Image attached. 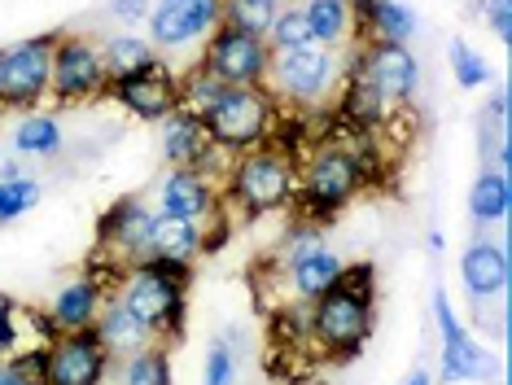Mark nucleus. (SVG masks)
I'll list each match as a JSON object with an SVG mask.
<instances>
[{
  "label": "nucleus",
  "instance_id": "1",
  "mask_svg": "<svg viewBox=\"0 0 512 385\" xmlns=\"http://www.w3.org/2000/svg\"><path fill=\"white\" fill-rule=\"evenodd\" d=\"M372 298H377V272H372V263L346 267L316 298V311H311L316 342H324L333 355H355L368 342V329H372Z\"/></svg>",
  "mask_w": 512,
  "mask_h": 385
},
{
  "label": "nucleus",
  "instance_id": "2",
  "mask_svg": "<svg viewBox=\"0 0 512 385\" xmlns=\"http://www.w3.org/2000/svg\"><path fill=\"white\" fill-rule=\"evenodd\" d=\"M184 285H189V267H171L158 259L136 263L132 285L123 289V307L145 324L149 333L184 329Z\"/></svg>",
  "mask_w": 512,
  "mask_h": 385
},
{
  "label": "nucleus",
  "instance_id": "3",
  "mask_svg": "<svg viewBox=\"0 0 512 385\" xmlns=\"http://www.w3.org/2000/svg\"><path fill=\"white\" fill-rule=\"evenodd\" d=\"M272 123V101L259 88H228L211 110L202 114V127L219 149H254Z\"/></svg>",
  "mask_w": 512,
  "mask_h": 385
},
{
  "label": "nucleus",
  "instance_id": "4",
  "mask_svg": "<svg viewBox=\"0 0 512 385\" xmlns=\"http://www.w3.org/2000/svg\"><path fill=\"white\" fill-rule=\"evenodd\" d=\"M294 193V180H289V158L281 149L263 145V149H250L246 158L237 162L232 171V202L246 206V215H263V210H276L289 202Z\"/></svg>",
  "mask_w": 512,
  "mask_h": 385
},
{
  "label": "nucleus",
  "instance_id": "5",
  "mask_svg": "<svg viewBox=\"0 0 512 385\" xmlns=\"http://www.w3.org/2000/svg\"><path fill=\"white\" fill-rule=\"evenodd\" d=\"M359 184H364V171H359V154H355V149L320 145L316 158H311V167H307L302 197H307V206L333 215V210H342L359 193Z\"/></svg>",
  "mask_w": 512,
  "mask_h": 385
},
{
  "label": "nucleus",
  "instance_id": "6",
  "mask_svg": "<svg viewBox=\"0 0 512 385\" xmlns=\"http://www.w3.org/2000/svg\"><path fill=\"white\" fill-rule=\"evenodd\" d=\"M110 368V350L101 342V333L92 329H75L62 333L49 346V372H44V385H101Z\"/></svg>",
  "mask_w": 512,
  "mask_h": 385
},
{
  "label": "nucleus",
  "instance_id": "7",
  "mask_svg": "<svg viewBox=\"0 0 512 385\" xmlns=\"http://www.w3.org/2000/svg\"><path fill=\"white\" fill-rule=\"evenodd\" d=\"M53 49H57V35H36V40L5 49V62H0V101L31 105L36 97H44V88L53 79Z\"/></svg>",
  "mask_w": 512,
  "mask_h": 385
},
{
  "label": "nucleus",
  "instance_id": "8",
  "mask_svg": "<svg viewBox=\"0 0 512 385\" xmlns=\"http://www.w3.org/2000/svg\"><path fill=\"white\" fill-rule=\"evenodd\" d=\"M263 70H267V49L259 35H246L219 22L211 53H206V75H215L228 88H254L263 79Z\"/></svg>",
  "mask_w": 512,
  "mask_h": 385
},
{
  "label": "nucleus",
  "instance_id": "9",
  "mask_svg": "<svg viewBox=\"0 0 512 385\" xmlns=\"http://www.w3.org/2000/svg\"><path fill=\"white\" fill-rule=\"evenodd\" d=\"M359 75H364L381 97H394V101H407L421 88V66H416V57L407 53V44H394V40L364 44V49H359Z\"/></svg>",
  "mask_w": 512,
  "mask_h": 385
},
{
  "label": "nucleus",
  "instance_id": "10",
  "mask_svg": "<svg viewBox=\"0 0 512 385\" xmlns=\"http://www.w3.org/2000/svg\"><path fill=\"white\" fill-rule=\"evenodd\" d=\"M106 75H110L106 57L92 49L88 40H57L49 88L62 101H79V97H92V92H101V88H106Z\"/></svg>",
  "mask_w": 512,
  "mask_h": 385
},
{
  "label": "nucleus",
  "instance_id": "11",
  "mask_svg": "<svg viewBox=\"0 0 512 385\" xmlns=\"http://www.w3.org/2000/svg\"><path fill=\"white\" fill-rule=\"evenodd\" d=\"M114 97H119L136 119H167L180 105V84L158 66V57L141 70H127V75H114Z\"/></svg>",
  "mask_w": 512,
  "mask_h": 385
},
{
  "label": "nucleus",
  "instance_id": "12",
  "mask_svg": "<svg viewBox=\"0 0 512 385\" xmlns=\"http://www.w3.org/2000/svg\"><path fill=\"white\" fill-rule=\"evenodd\" d=\"M219 27V0H158L149 9V35L158 49H180Z\"/></svg>",
  "mask_w": 512,
  "mask_h": 385
},
{
  "label": "nucleus",
  "instance_id": "13",
  "mask_svg": "<svg viewBox=\"0 0 512 385\" xmlns=\"http://www.w3.org/2000/svg\"><path fill=\"white\" fill-rule=\"evenodd\" d=\"M149 228H154V215L132 202V197H123V202H114L106 215H101L97 224V241L114 245V254L119 259H149Z\"/></svg>",
  "mask_w": 512,
  "mask_h": 385
},
{
  "label": "nucleus",
  "instance_id": "14",
  "mask_svg": "<svg viewBox=\"0 0 512 385\" xmlns=\"http://www.w3.org/2000/svg\"><path fill=\"white\" fill-rule=\"evenodd\" d=\"M329 70H333L329 49H324V44H307V49L281 53V62H276V79H281L285 97L311 105V101H320L324 84H329Z\"/></svg>",
  "mask_w": 512,
  "mask_h": 385
},
{
  "label": "nucleus",
  "instance_id": "15",
  "mask_svg": "<svg viewBox=\"0 0 512 385\" xmlns=\"http://www.w3.org/2000/svg\"><path fill=\"white\" fill-rule=\"evenodd\" d=\"M158 202H162V215H176V219H202L215 210V193H211V180L193 167H176L162 180L158 189Z\"/></svg>",
  "mask_w": 512,
  "mask_h": 385
},
{
  "label": "nucleus",
  "instance_id": "16",
  "mask_svg": "<svg viewBox=\"0 0 512 385\" xmlns=\"http://www.w3.org/2000/svg\"><path fill=\"white\" fill-rule=\"evenodd\" d=\"M460 276H464V289H469L477 302L495 298L499 289L508 285V254L491 241H473L460 259Z\"/></svg>",
  "mask_w": 512,
  "mask_h": 385
},
{
  "label": "nucleus",
  "instance_id": "17",
  "mask_svg": "<svg viewBox=\"0 0 512 385\" xmlns=\"http://www.w3.org/2000/svg\"><path fill=\"white\" fill-rule=\"evenodd\" d=\"M202 250V237H197L193 219H176V215H158L154 228H149V259L171 263V267H189Z\"/></svg>",
  "mask_w": 512,
  "mask_h": 385
},
{
  "label": "nucleus",
  "instance_id": "18",
  "mask_svg": "<svg viewBox=\"0 0 512 385\" xmlns=\"http://www.w3.org/2000/svg\"><path fill=\"white\" fill-rule=\"evenodd\" d=\"M215 149L219 145H211V136H206L202 114L184 110V105H176V110L167 114V158L176 162V167H193V162H202V158H215Z\"/></svg>",
  "mask_w": 512,
  "mask_h": 385
},
{
  "label": "nucleus",
  "instance_id": "19",
  "mask_svg": "<svg viewBox=\"0 0 512 385\" xmlns=\"http://www.w3.org/2000/svg\"><path fill=\"white\" fill-rule=\"evenodd\" d=\"M285 267H289V285H294V294H298V298H320L324 289H329L333 280L346 272V263L337 259L333 250H324V245L294 254V259H289Z\"/></svg>",
  "mask_w": 512,
  "mask_h": 385
},
{
  "label": "nucleus",
  "instance_id": "20",
  "mask_svg": "<svg viewBox=\"0 0 512 385\" xmlns=\"http://www.w3.org/2000/svg\"><path fill=\"white\" fill-rule=\"evenodd\" d=\"M101 280L97 276H84V280H75V285H66L62 294L53 298V320H57V329H66V333H75V329H88L92 320H97V307H101Z\"/></svg>",
  "mask_w": 512,
  "mask_h": 385
},
{
  "label": "nucleus",
  "instance_id": "21",
  "mask_svg": "<svg viewBox=\"0 0 512 385\" xmlns=\"http://www.w3.org/2000/svg\"><path fill=\"white\" fill-rule=\"evenodd\" d=\"M307 27H311V40L316 44H342L346 35H351V18H355V9H351V0H307Z\"/></svg>",
  "mask_w": 512,
  "mask_h": 385
},
{
  "label": "nucleus",
  "instance_id": "22",
  "mask_svg": "<svg viewBox=\"0 0 512 385\" xmlns=\"http://www.w3.org/2000/svg\"><path fill=\"white\" fill-rule=\"evenodd\" d=\"M337 110H342V119L351 123V127H359V132H372V127L381 123V114H386V97H381L377 88L368 84L364 75H351V88H346V97H342V105H337Z\"/></svg>",
  "mask_w": 512,
  "mask_h": 385
},
{
  "label": "nucleus",
  "instance_id": "23",
  "mask_svg": "<svg viewBox=\"0 0 512 385\" xmlns=\"http://www.w3.org/2000/svg\"><path fill=\"white\" fill-rule=\"evenodd\" d=\"M276 14H281V0H219V22L246 35H259V40L272 31Z\"/></svg>",
  "mask_w": 512,
  "mask_h": 385
},
{
  "label": "nucleus",
  "instance_id": "24",
  "mask_svg": "<svg viewBox=\"0 0 512 385\" xmlns=\"http://www.w3.org/2000/svg\"><path fill=\"white\" fill-rule=\"evenodd\" d=\"M508 206H512V184H508V175H504V171L477 175V184H473V193H469L473 219H482V224H499V219L508 215Z\"/></svg>",
  "mask_w": 512,
  "mask_h": 385
},
{
  "label": "nucleus",
  "instance_id": "25",
  "mask_svg": "<svg viewBox=\"0 0 512 385\" xmlns=\"http://www.w3.org/2000/svg\"><path fill=\"white\" fill-rule=\"evenodd\" d=\"M491 368L495 364L482 355V346L473 337L442 346V381H482V377H491Z\"/></svg>",
  "mask_w": 512,
  "mask_h": 385
},
{
  "label": "nucleus",
  "instance_id": "26",
  "mask_svg": "<svg viewBox=\"0 0 512 385\" xmlns=\"http://www.w3.org/2000/svg\"><path fill=\"white\" fill-rule=\"evenodd\" d=\"M97 333H101V342H106V350H132V346H141L145 337H149L145 324L123 307V298L106 307V315H101V324H97Z\"/></svg>",
  "mask_w": 512,
  "mask_h": 385
},
{
  "label": "nucleus",
  "instance_id": "27",
  "mask_svg": "<svg viewBox=\"0 0 512 385\" xmlns=\"http://www.w3.org/2000/svg\"><path fill=\"white\" fill-rule=\"evenodd\" d=\"M364 27L377 31V40H394V44H407L416 35V14L403 9L399 0H372L368 5V22Z\"/></svg>",
  "mask_w": 512,
  "mask_h": 385
},
{
  "label": "nucleus",
  "instance_id": "28",
  "mask_svg": "<svg viewBox=\"0 0 512 385\" xmlns=\"http://www.w3.org/2000/svg\"><path fill=\"white\" fill-rule=\"evenodd\" d=\"M14 145L22 154H57L62 149V127L44 119V114H31V119H22L14 127Z\"/></svg>",
  "mask_w": 512,
  "mask_h": 385
},
{
  "label": "nucleus",
  "instance_id": "29",
  "mask_svg": "<svg viewBox=\"0 0 512 385\" xmlns=\"http://www.w3.org/2000/svg\"><path fill=\"white\" fill-rule=\"evenodd\" d=\"M101 57H106V70L127 75V70H141V66L154 62V49H149L145 40H136V35H119V40H110V49Z\"/></svg>",
  "mask_w": 512,
  "mask_h": 385
},
{
  "label": "nucleus",
  "instance_id": "30",
  "mask_svg": "<svg viewBox=\"0 0 512 385\" xmlns=\"http://www.w3.org/2000/svg\"><path fill=\"white\" fill-rule=\"evenodd\" d=\"M123 385H171V359L167 350H141L123 372Z\"/></svg>",
  "mask_w": 512,
  "mask_h": 385
},
{
  "label": "nucleus",
  "instance_id": "31",
  "mask_svg": "<svg viewBox=\"0 0 512 385\" xmlns=\"http://www.w3.org/2000/svg\"><path fill=\"white\" fill-rule=\"evenodd\" d=\"M267 35H272V49H281V53L316 44V40H311V27H307V14H302V9H281Z\"/></svg>",
  "mask_w": 512,
  "mask_h": 385
},
{
  "label": "nucleus",
  "instance_id": "32",
  "mask_svg": "<svg viewBox=\"0 0 512 385\" xmlns=\"http://www.w3.org/2000/svg\"><path fill=\"white\" fill-rule=\"evenodd\" d=\"M40 202V184L36 180H0V224L27 215Z\"/></svg>",
  "mask_w": 512,
  "mask_h": 385
},
{
  "label": "nucleus",
  "instance_id": "33",
  "mask_svg": "<svg viewBox=\"0 0 512 385\" xmlns=\"http://www.w3.org/2000/svg\"><path fill=\"white\" fill-rule=\"evenodd\" d=\"M451 66H456V84L460 88H482L491 79V66L482 62V53H473L464 40H451Z\"/></svg>",
  "mask_w": 512,
  "mask_h": 385
},
{
  "label": "nucleus",
  "instance_id": "34",
  "mask_svg": "<svg viewBox=\"0 0 512 385\" xmlns=\"http://www.w3.org/2000/svg\"><path fill=\"white\" fill-rule=\"evenodd\" d=\"M224 92H228V84H219L215 75H206V70H202V75H189V84L180 88V101H184V110L206 114L219 97H224Z\"/></svg>",
  "mask_w": 512,
  "mask_h": 385
},
{
  "label": "nucleus",
  "instance_id": "35",
  "mask_svg": "<svg viewBox=\"0 0 512 385\" xmlns=\"http://www.w3.org/2000/svg\"><path fill=\"white\" fill-rule=\"evenodd\" d=\"M237 377V355H232L228 337H215L211 355H206V385H232Z\"/></svg>",
  "mask_w": 512,
  "mask_h": 385
},
{
  "label": "nucleus",
  "instance_id": "36",
  "mask_svg": "<svg viewBox=\"0 0 512 385\" xmlns=\"http://www.w3.org/2000/svg\"><path fill=\"white\" fill-rule=\"evenodd\" d=\"M18 372L22 381H31V385H44V372H49V346H40V350H27V355H18L14 364H9Z\"/></svg>",
  "mask_w": 512,
  "mask_h": 385
},
{
  "label": "nucleus",
  "instance_id": "37",
  "mask_svg": "<svg viewBox=\"0 0 512 385\" xmlns=\"http://www.w3.org/2000/svg\"><path fill=\"white\" fill-rule=\"evenodd\" d=\"M486 18H491V31L508 44L512 40V0H491V5H486Z\"/></svg>",
  "mask_w": 512,
  "mask_h": 385
},
{
  "label": "nucleus",
  "instance_id": "38",
  "mask_svg": "<svg viewBox=\"0 0 512 385\" xmlns=\"http://www.w3.org/2000/svg\"><path fill=\"white\" fill-rule=\"evenodd\" d=\"M18 342V329H14V302L0 298V355Z\"/></svg>",
  "mask_w": 512,
  "mask_h": 385
},
{
  "label": "nucleus",
  "instance_id": "39",
  "mask_svg": "<svg viewBox=\"0 0 512 385\" xmlns=\"http://www.w3.org/2000/svg\"><path fill=\"white\" fill-rule=\"evenodd\" d=\"M110 14L123 22H141L149 18V0H110Z\"/></svg>",
  "mask_w": 512,
  "mask_h": 385
},
{
  "label": "nucleus",
  "instance_id": "40",
  "mask_svg": "<svg viewBox=\"0 0 512 385\" xmlns=\"http://www.w3.org/2000/svg\"><path fill=\"white\" fill-rule=\"evenodd\" d=\"M491 114H495V123H499V127L508 123V92H504V88L491 92Z\"/></svg>",
  "mask_w": 512,
  "mask_h": 385
},
{
  "label": "nucleus",
  "instance_id": "41",
  "mask_svg": "<svg viewBox=\"0 0 512 385\" xmlns=\"http://www.w3.org/2000/svg\"><path fill=\"white\" fill-rule=\"evenodd\" d=\"M0 180H22V171H18V162H5V167H0Z\"/></svg>",
  "mask_w": 512,
  "mask_h": 385
},
{
  "label": "nucleus",
  "instance_id": "42",
  "mask_svg": "<svg viewBox=\"0 0 512 385\" xmlns=\"http://www.w3.org/2000/svg\"><path fill=\"white\" fill-rule=\"evenodd\" d=\"M0 385H22V377L14 368H0Z\"/></svg>",
  "mask_w": 512,
  "mask_h": 385
},
{
  "label": "nucleus",
  "instance_id": "43",
  "mask_svg": "<svg viewBox=\"0 0 512 385\" xmlns=\"http://www.w3.org/2000/svg\"><path fill=\"white\" fill-rule=\"evenodd\" d=\"M403 385H434V381H429V372H421V368H416V372H412V377H407Z\"/></svg>",
  "mask_w": 512,
  "mask_h": 385
},
{
  "label": "nucleus",
  "instance_id": "44",
  "mask_svg": "<svg viewBox=\"0 0 512 385\" xmlns=\"http://www.w3.org/2000/svg\"><path fill=\"white\" fill-rule=\"evenodd\" d=\"M0 62H5V53H0Z\"/></svg>",
  "mask_w": 512,
  "mask_h": 385
},
{
  "label": "nucleus",
  "instance_id": "45",
  "mask_svg": "<svg viewBox=\"0 0 512 385\" xmlns=\"http://www.w3.org/2000/svg\"><path fill=\"white\" fill-rule=\"evenodd\" d=\"M22 385H31V381H22Z\"/></svg>",
  "mask_w": 512,
  "mask_h": 385
}]
</instances>
